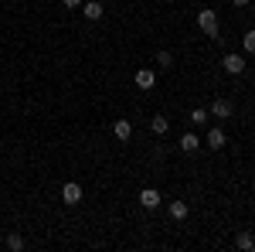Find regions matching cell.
I'll return each mask as SVG.
<instances>
[{"instance_id": "1", "label": "cell", "mask_w": 255, "mask_h": 252, "mask_svg": "<svg viewBox=\"0 0 255 252\" xmlns=\"http://www.w3.org/2000/svg\"><path fill=\"white\" fill-rule=\"evenodd\" d=\"M197 27H201L208 38L218 41V10H201V14H197Z\"/></svg>"}, {"instance_id": "2", "label": "cell", "mask_w": 255, "mask_h": 252, "mask_svg": "<svg viewBox=\"0 0 255 252\" xmlns=\"http://www.w3.org/2000/svg\"><path fill=\"white\" fill-rule=\"evenodd\" d=\"M61 201H65V205H79V201H82V184L68 181V184L61 188Z\"/></svg>"}, {"instance_id": "3", "label": "cell", "mask_w": 255, "mask_h": 252, "mask_svg": "<svg viewBox=\"0 0 255 252\" xmlns=\"http://www.w3.org/2000/svg\"><path fill=\"white\" fill-rule=\"evenodd\" d=\"M221 65H225L228 75H242V72H245V58H242V55H225Z\"/></svg>"}, {"instance_id": "4", "label": "cell", "mask_w": 255, "mask_h": 252, "mask_svg": "<svg viewBox=\"0 0 255 252\" xmlns=\"http://www.w3.org/2000/svg\"><path fill=\"white\" fill-rule=\"evenodd\" d=\"M211 116L215 119H228L232 116V102H228V99H215V102H211Z\"/></svg>"}, {"instance_id": "5", "label": "cell", "mask_w": 255, "mask_h": 252, "mask_svg": "<svg viewBox=\"0 0 255 252\" xmlns=\"http://www.w3.org/2000/svg\"><path fill=\"white\" fill-rule=\"evenodd\" d=\"M160 201H163V198H160V191H153V188L139 191V205H143V208H160Z\"/></svg>"}, {"instance_id": "6", "label": "cell", "mask_w": 255, "mask_h": 252, "mask_svg": "<svg viewBox=\"0 0 255 252\" xmlns=\"http://www.w3.org/2000/svg\"><path fill=\"white\" fill-rule=\"evenodd\" d=\"M82 14L89 20H99L102 17V3H99V0H85V3H82Z\"/></svg>"}, {"instance_id": "7", "label": "cell", "mask_w": 255, "mask_h": 252, "mask_svg": "<svg viewBox=\"0 0 255 252\" xmlns=\"http://www.w3.org/2000/svg\"><path fill=\"white\" fill-rule=\"evenodd\" d=\"M153 82H157L153 68H139V72H136V85H139V89H153Z\"/></svg>"}, {"instance_id": "8", "label": "cell", "mask_w": 255, "mask_h": 252, "mask_svg": "<svg viewBox=\"0 0 255 252\" xmlns=\"http://www.w3.org/2000/svg\"><path fill=\"white\" fill-rule=\"evenodd\" d=\"M113 133H116V140H129V136H133V123H129V119H116Z\"/></svg>"}, {"instance_id": "9", "label": "cell", "mask_w": 255, "mask_h": 252, "mask_svg": "<svg viewBox=\"0 0 255 252\" xmlns=\"http://www.w3.org/2000/svg\"><path fill=\"white\" fill-rule=\"evenodd\" d=\"M197 147H201V140H197L194 133H184V136H180V150H184V154H194Z\"/></svg>"}, {"instance_id": "10", "label": "cell", "mask_w": 255, "mask_h": 252, "mask_svg": "<svg viewBox=\"0 0 255 252\" xmlns=\"http://www.w3.org/2000/svg\"><path fill=\"white\" fill-rule=\"evenodd\" d=\"M170 218H187V201H170Z\"/></svg>"}, {"instance_id": "11", "label": "cell", "mask_w": 255, "mask_h": 252, "mask_svg": "<svg viewBox=\"0 0 255 252\" xmlns=\"http://www.w3.org/2000/svg\"><path fill=\"white\" fill-rule=\"evenodd\" d=\"M235 246H238V249H245V252H252V249H255V239H252V235H249V232H238Z\"/></svg>"}, {"instance_id": "12", "label": "cell", "mask_w": 255, "mask_h": 252, "mask_svg": "<svg viewBox=\"0 0 255 252\" xmlns=\"http://www.w3.org/2000/svg\"><path fill=\"white\" fill-rule=\"evenodd\" d=\"M150 130H153V133H167V130H170V119H163V116H153V123H150Z\"/></svg>"}, {"instance_id": "13", "label": "cell", "mask_w": 255, "mask_h": 252, "mask_svg": "<svg viewBox=\"0 0 255 252\" xmlns=\"http://www.w3.org/2000/svg\"><path fill=\"white\" fill-rule=\"evenodd\" d=\"M208 143H211L215 150H221V147H225V133H221V130H211V133H208Z\"/></svg>"}, {"instance_id": "14", "label": "cell", "mask_w": 255, "mask_h": 252, "mask_svg": "<svg viewBox=\"0 0 255 252\" xmlns=\"http://www.w3.org/2000/svg\"><path fill=\"white\" fill-rule=\"evenodd\" d=\"M7 249L20 252V249H24V239H20V235H7Z\"/></svg>"}, {"instance_id": "15", "label": "cell", "mask_w": 255, "mask_h": 252, "mask_svg": "<svg viewBox=\"0 0 255 252\" xmlns=\"http://www.w3.org/2000/svg\"><path fill=\"white\" fill-rule=\"evenodd\" d=\"M242 41H245V51L255 55V27H252V31H245V38H242Z\"/></svg>"}, {"instance_id": "16", "label": "cell", "mask_w": 255, "mask_h": 252, "mask_svg": "<svg viewBox=\"0 0 255 252\" xmlns=\"http://www.w3.org/2000/svg\"><path fill=\"white\" fill-rule=\"evenodd\" d=\"M191 123L204 126V123H208V109H194V113H191Z\"/></svg>"}, {"instance_id": "17", "label": "cell", "mask_w": 255, "mask_h": 252, "mask_svg": "<svg viewBox=\"0 0 255 252\" xmlns=\"http://www.w3.org/2000/svg\"><path fill=\"white\" fill-rule=\"evenodd\" d=\"M157 65L170 68V65H174V55H170V51H160V55H157Z\"/></svg>"}, {"instance_id": "18", "label": "cell", "mask_w": 255, "mask_h": 252, "mask_svg": "<svg viewBox=\"0 0 255 252\" xmlns=\"http://www.w3.org/2000/svg\"><path fill=\"white\" fill-rule=\"evenodd\" d=\"M61 3H65L68 10H75V7H82V0H61Z\"/></svg>"}, {"instance_id": "19", "label": "cell", "mask_w": 255, "mask_h": 252, "mask_svg": "<svg viewBox=\"0 0 255 252\" xmlns=\"http://www.w3.org/2000/svg\"><path fill=\"white\" fill-rule=\"evenodd\" d=\"M232 3H235V7H249L252 0H232Z\"/></svg>"}]
</instances>
